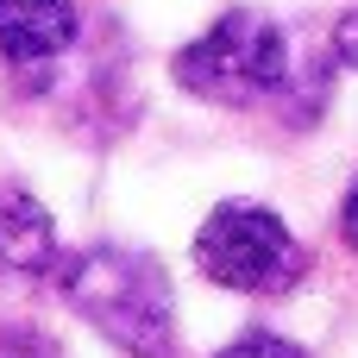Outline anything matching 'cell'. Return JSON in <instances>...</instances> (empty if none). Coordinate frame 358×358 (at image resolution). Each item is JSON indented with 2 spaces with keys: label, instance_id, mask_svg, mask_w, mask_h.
I'll use <instances>...</instances> for the list:
<instances>
[{
  "label": "cell",
  "instance_id": "3957f363",
  "mask_svg": "<svg viewBox=\"0 0 358 358\" xmlns=\"http://www.w3.org/2000/svg\"><path fill=\"white\" fill-rule=\"evenodd\" d=\"M195 264L220 289H264V296L308 277L302 239L258 201H220L195 233Z\"/></svg>",
  "mask_w": 358,
  "mask_h": 358
},
{
  "label": "cell",
  "instance_id": "8992f818",
  "mask_svg": "<svg viewBox=\"0 0 358 358\" xmlns=\"http://www.w3.org/2000/svg\"><path fill=\"white\" fill-rule=\"evenodd\" d=\"M214 358H308L296 340H277V334H245V340H233L227 352H214Z\"/></svg>",
  "mask_w": 358,
  "mask_h": 358
},
{
  "label": "cell",
  "instance_id": "277c9868",
  "mask_svg": "<svg viewBox=\"0 0 358 358\" xmlns=\"http://www.w3.org/2000/svg\"><path fill=\"white\" fill-rule=\"evenodd\" d=\"M76 44V0H0V57L44 63Z\"/></svg>",
  "mask_w": 358,
  "mask_h": 358
},
{
  "label": "cell",
  "instance_id": "52a82bcc",
  "mask_svg": "<svg viewBox=\"0 0 358 358\" xmlns=\"http://www.w3.org/2000/svg\"><path fill=\"white\" fill-rule=\"evenodd\" d=\"M0 358H57V346L38 327H6L0 334Z\"/></svg>",
  "mask_w": 358,
  "mask_h": 358
},
{
  "label": "cell",
  "instance_id": "5b68a950",
  "mask_svg": "<svg viewBox=\"0 0 358 358\" xmlns=\"http://www.w3.org/2000/svg\"><path fill=\"white\" fill-rule=\"evenodd\" d=\"M57 264V227L50 214L25 195L0 182V277H38Z\"/></svg>",
  "mask_w": 358,
  "mask_h": 358
},
{
  "label": "cell",
  "instance_id": "6da1fadb",
  "mask_svg": "<svg viewBox=\"0 0 358 358\" xmlns=\"http://www.w3.org/2000/svg\"><path fill=\"white\" fill-rule=\"evenodd\" d=\"M63 296L82 321H94L113 346L138 358H164L176 340V302L164 283V264L145 252L94 245L63 264Z\"/></svg>",
  "mask_w": 358,
  "mask_h": 358
},
{
  "label": "cell",
  "instance_id": "7a4b0ae2",
  "mask_svg": "<svg viewBox=\"0 0 358 358\" xmlns=\"http://www.w3.org/2000/svg\"><path fill=\"white\" fill-rule=\"evenodd\" d=\"M170 69H176V82L189 94H201L214 107H252V101H264V94L283 88L289 44H283V31L264 13H245L239 6L227 19H214L195 44H182Z\"/></svg>",
  "mask_w": 358,
  "mask_h": 358
},
{
  "label": "cell",
  "instance_id": "ba28073f",
  "mask_svg": "<svg viewBox=\"0 0 358 358\" xmlns=\"http://www.w3.org/2000/svg\"><path fill=\"white\" fill-rule=\"evenodd\" d=\"M334 57H340L346 69H358V6H346L340 25H334Z\"/></svg>",
  "mask_w": 358,
  "mask_h": 358
},
{
  "label": "cell",
  "instance_id": "9c48e42d",
  "mask_svg": "<svg viewBox=\"0 0 358 358\" xmlns=\"http://www.w3.org/2000/svg\"><path fill=\"white\" fill-rule=\"evenodd\" d=\"M340 233H346V239L358 245V182L346 189V208H340Z\"/></svg>",
  "mask_w": 358,
  "mask_h": 358
}]
</instances>
